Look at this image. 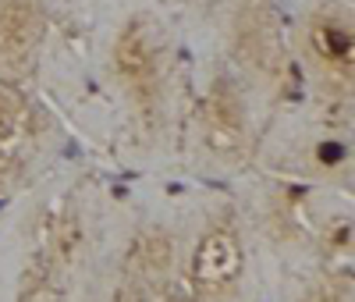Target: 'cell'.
Masks as SVG:
<instances>
[{
	"mask_svg": "<svg viewBox=\"0 0 355 302\" xmlns=\"http://www.w3.org/2000/svg\"><path fill=\"white\" fill-rule=\"evenodd\" d=\"M110 72L142 128H157L167 100V50L150 15H132L114 33Z\"/></svg>",
	"mask_w": 355,
	"mask_h": 302,
	"instance_id": "obj_1",
	"label": "cell"
},
{
	"mask_svg": "<svg viewBox=\"0 0 355 302\" xmlns=\"http://www.w3.org/2000/svg\"><path fill=\"white\" fill-rule=\"evenodd\" d=\"M43 8L40 0H0V78L21 75L43 43Z\"/></svg>",
	"mask_w": 355,
	"mask_h": 302,
	"instance_id": "obj_5",
	"label": "cell"
},
{
	"mask_svg": "<svg viewBox=\"0 0 355 302\" xmlns=\"http://www.w3.org/2000/svg\"><path fill=\"white\" fill-rule=\"evenodd\" d=\"M299 53L323 89L348 97L355 78V25L348 4H316L299 28Z\"/></svg>",
	"mask_w": 355,
	"mask_h": 302,
	"instance_id": "obj_2",
	"label": "cell"
},
{
	"mask_svg": "<svg viewBox=\"0 0 355 302\" xmlns=\"http://www.w3.org/2000/svg\"><path fill=\"white\" fill-rule=\"evenodd\" d=\"M299 302H352V292L341 288L338 281H320V285L306 288V295Z\"/></svg>",
	"mask_w": 355,
	"mask_h": 302,
	"instance_id": "obj_9",
	"label": "cell"
},
{
	"mask_svg": "<svg viewBox=\"0 0 355 302\" xmlns=\"http://www.w3.org/2000/svg\"><path fill=\"white\" fill-rule=\"evenodd\" d=\"M121 302H174V295L167 292V281H135L128 278Z\"/></svg>",
	"mask_w": 355,
	"mask_h": 302,
	"instance_id": "obj_8",
	"label": "cell"
},
{
	"mask_svg": "<svg viewBox=\"0 0 355 302\" xmlns=\"http://www.w3.org/2000/svg\"><path fill=\"white\" fill-rule=\"evenodd\" d=\"M174 270V238L164 228H146L132 242L128 278L135 281H167Z\"/></svg>",
	"mask_w": 355,
	"mask_h": 302,
	"instance_id": "obj_7",
	"label": "cell"
},
{
	"mask_svg": "<svg viewBox=\"0 0 355 302\" xmlns=\"http://www.w3.org/2000/svg\"><path fill=\"white\" fill-rule=\"evenodd\" d=\"M245 278V238L234 214L214 217L202 228L189 260V288L199 302H231Z\"/></svg>",
	"mask_w": 355,
	"mask_h": 302,
	"instance_id": "obj_3",
	"label": "cell"
},
{
	"mask_svg": "<svg viewBox=\"0 0 355 302\" xmlns=\"http://www.w3.org/2000/svg\"><path fill=\"white\" fill-rule=\"evenodd\" d=\"M199 142L217 164L239 167L249 157L252 146V125H249V107L242 89L231 78H214L196 110Z\"/></svg>",
	"mask_w": 355,
	"mask_h": 302,
	"instance_id": "obj_4",
	"label": "cell"
},
{
	"mask_svg": "<svg viewBox=\"0 0 355 302\" xmlns=\"http://www.w3.org/2000/svg\"><path fill=\"white\" fill-rule=\"evenodd\" d=\"M33 149V110L25 97L0 78V192L21 174Z\"/></svg>",
	"mask_w": 355,
	"mask_h": 302,
	"instance_id": "obj_6",
	"label": "cell"
}]
</instances>
